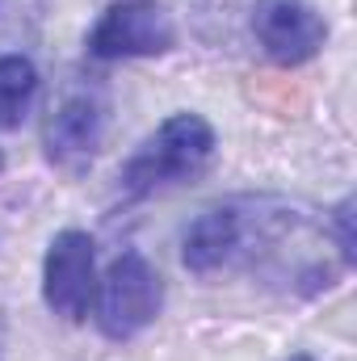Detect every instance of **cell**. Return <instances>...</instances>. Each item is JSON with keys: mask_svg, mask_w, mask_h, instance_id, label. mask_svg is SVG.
<instances>
[{"mask_svg": "<svg viewBox=\"0 0 357 361\" xmlns=\"http://www.w3.org/2000/svg\"><path fill=\"white\" fill-rule=\"evenodd\" d=\"M290 361H311V357H307V353H298V357H290Z\"/></svg>", "mask_w": 357, "mask_h": 361, "instance_id": "obj_9", "label": "cell"}, {"mask_svg": "<svg viewBox=\"0 0 357 361\" xmlns=\"http://www.w3.org/2000/svg\"><path fill=\"white\" fill-rule=\"evenodd\" d=\"M92 294H97V252H92V240L85 231H59L47 248V261H42V298L47 307L68 319V324H80L92 307Z\"/></svg>", "mask_w": 357, "mask_h": 361, "instance_id": "obj_4", "label": "cell"}, {"mask_svg": "<svg viewBox=\"0 0 357 361\" xmlns=\"http://www.w3.org/2000/svg\"><path fill=\"white\" fill-rule=\"evenodd\" d=\"M0 357H4V311H0Z\"/></svg>", "mask_w": 357, "mask_h": 361, "instance_id": "obj_8", "label": "cell"}, {"mask_svg": "<svg viewBox=\"0 0 357 361\" xmlns=\"http://www.w3.org/2000/svg\"><path fill=\"white\" fill-rule=\"evenodd\" d=\"M214 156V130L198 114H173L122 169V189L131 197H147L156 189L185 185L202 177Z\"/></svg>", "mask_w": 357, "mask_h": 361, "instance_id": "obj_1", "label": "cell"}, {"mask_svg": "<svg viewBox=\"0 0 357 361\" xmlns=\"http://www.w3.org/2000/svg\"><path fill=\"white\" fill-rule=\"evenodd\" d=\"M97 324L109 341H131L139 336L156 315H160V302H164V286H160V273L152 269L147 257L139 252H122L109 261V269L97 286Z\"/></svg>", "mask_w": 357, "mask_h": 361, "instance_id": "obj_2", "label": "cell"}, {"mask_svg": "<svg viewBox=\"0 0 357 361\" xmlns=\"http://www.w3.org/2000/svg\"><path fill=\"white\" fill-rule=\"evenodd\" d=\"M38 92V68L25 55H4L0 59V130H17L34 105Z\"/></svg>", "mask_w": 357, "mask_h": 361, "instance_id": "obj_7", "label": "cell"}, {"mask_svg": "<svg viewBox=\"0 0 357 361\" xmlns=\"http://www.w3.org/2000/svg\"><path fill=\"white\" fill-rule=\"evenodd\" d=\"M253 34L273 63L298 68L320 55L328 38V21L311 0H257L253 8Z\"/></svg>", "mask_w": 357, "mask_h": 361, "instance_id": "obj_5", "label": "cell"}, {"mask_svg": "<svg viewBox=\"0 0 357 361\" xmlns=\"http://www.w3.org/2000/svg\"><path fill=\"white\" fill-rule=\"evenodd\" d=\"M105 130V105L92 92H68L47 118V156L63 173L89 169Z\"/></svg>", "mask_w": 357, "mask_h": 361, "instance_id": "obj_6", "label": "cell"}, {"mask_svg": "<svg viewBox=\"0 0 357 361\" xmlns=\"http://www.w3.org/2000/svg\"><path fill=\"white\" fill-rule=\"evenodd\" d=\"M177 30L164 4L156 0H122L101 13L89 34V55L97 59H143L173 51Z\"/></svg>", "mask_w": 357, "mask_h": 361, "instance_id": "obj_3", "label": "cell"}]
</instances>
